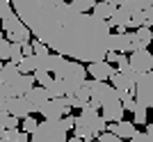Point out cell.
<instances>
[{
	"instance_id": "obj_10",
	"label": "cell",
	"mask_w": 153,
	"mask_h": 142,
	"mask_svg": "<svg viewBox=\"0 0 153 142\" xmlns=\"http://www.w3.org/2000/svg\"><path fill=\"white\" fill-rule=\"evenodd\" d=\"M137 71H133V67H128L123 71H114L112 78H110V83L114 85L119 92H133L135 90V83H137Z\"/></svg>"
},
{
	"instance_id": "obj_28",
	"label": "cell",
	"mask_w": 153,
	"mask_h": 142,
	"mask_svg": "<svg viewBox=\"0 0 153 142\" xmlns=\"http://www.w3.org/2000/svg\"><path fill=\"white\" fill-rule=\"evenodd\" d=\"M30 44H32L34 55H48V53H51V48H48L44 41H39V39H30Z\"/></svg>"
},
{
	"instance_id": "obj_2",
	"label": "cell",
	"mask_w": 153,
	"mask_h": 142,
	"mask_svg": "<svg viewBox=\"0 0 153 142\" xmlns=\"http://www.w3.org/2000/svg\"><path fill=\"white\" fill-rule=\"evenodd\" d=\"M89 101L101 110V115L105 117V122H119L126 115V108L121 103L119 90L114 85H110L108 80H89Z\"/></svg>"
},
{
	"instance_id": "obj_4",
	"label": "cell",
	"mask_w": 153,
	"mask_h": 142,
	"mask_svg": "<svg viewBox=\"0 0 153 142\" xmlns=\"http://www.w3.org/2000/svg\"><path fill=\"white\" fill-rule=\"evenodd\" d=\"M103 131H108L105 117L98 112V108H96L91 101H87V103L80 108V115H76V126H73L71 133L78 135V138H82L85 142H94Z\"/></svg>"
},
{
	"instance_id": "obj_31",
	"label": "cell",
	"mask_w": 153,
	"mask_h": 142,
	"mask_svg": "<svg viewBox=\"0 0 153 142\" xmlns=\"http://www.w3.org/2000/svg\"><path fill=\"white\" fill-rule=\"evenodd\" d=\"M27 140H30V133H25L23 129L16 131V142H27Z\"/></svg>"
},
{
	"instance_id": "obj_21",
	"label": "cell",
	"mask_w": 153,
	"mask_h": 142,
	"mask_svg": "<svg viewBox=\"0 0 153 142\" xmlns=\"http://www.w3.org/2000/svg\"><path fill=\"white\" fill-rule=\"evenodd\" d=\"M149 108L146 105H142V103H137V101H135V108H133V122L137 124V126H144V124L149 122Z\"/></svg>"
},
{
	"instance_id": "obj_8",
	"label": "cell",
	"mask_w": 153,
	"mask_h": 142,
	"mask_svg": "<svg viewBox=\"0 0 153 142\" xmlns=\"http://www.w3.org/2000/svg\"><path fill=\"white\" fill-rule=\"evenodd\" d=\"M108 46L110 51H119V53H126V55H130L133 51H137L140 46H137V39H135V30H117V32L110 34L108 39Z\"/></svg>"
},
{
	"instance_id": "obj_6",
	"label": "cell",
	"mask_w": 153,
	"mask_h": 142,
	"mask_svg": "<svg viewBox=\"0 0 153 142\" xmlns=\"http://www.w3.org/2000/svg\"><path fill=\"white\" fill-rule=\"evenodd\" d=\"M2 21V30H5V37L9 39V41H16V44H25V41H30L32 39V32H30V28L21 21V16L16 12L12 14H7L5 19H0Z\"/></svg>"
},
{
	"instance_id": "obj_17",
	"label": "cell",
	"mask_w": 153,
	"mask_h": 142,
	"mask_svg": "<svg viewBox=\"0 0 153 142\" xmlns=\"http://www.w3.org/2000/svg\"><path fill=\"white\" fill-rule=\"evenodd\" d=\"M130 19H133V14L128 12V9H123V7H117L114 14L110 16V25L117 28V30L121 32V30H128V25H130Z\"/></svg>"
},
{
	"instance_id": "obj_29",
	"label": "cell",
	"mask_w": 153,
	"mask_h": 142,
	"mask_svg": "<svg viewBox=\"0 0 153 142\" xmlns=\"http://www.w3.org/2000/svg\"><path fill=\"white\" fill-rule=\"evenodd\" d=\"M94 142H126V140H123V138H119V135H114L112 131H103V133L96 138Z\"/></svg>"
},
{
	"instance_id": "obj_38",
	"label": "cell",
	"mask_w": 153,
	"mask_h": 142,
	"mask_svg": "<svg viewBox=\"0 0 153 142\" xmlns=\"http://www.w3.org/2000/svg\"><path fill=\"white\" fill-rule=\"evenodd\" d=\"M146 2V7H153V0H144Z\"/></svg>"
},
{
	"instance_id": "obj_35",
	"label": "cell",
	"mask_w": 153,
	"mask_h": 142,
	"mask_svg": "<svg viewBox=\"0 0 153 142\" xmlns=\"http://www.w3.org/2000/svg\"><path fill=\"white\" fill-rule=\"evenodd\" d=\"M146 142H153V124H146Z\"/></svg>"
},
{
	"instance_id": "obj_32",
	"label": "cell",
	"mask_w": 153,
	"mask_h": 142,
	"mask_svg": "<svg viewBox=\"0 0 153 142\" xmlns=\"http://www.w3.org/2000/svg\"><path fill=\"white\" fill-rule=\"evenodd\" d=\"M144 16H146V25H153V7L144 9Z\"/></svg>"
},
{
	"instance_id": "obj_36",
	"label": "cell",
	"mask_w": 153,
	"mask_h": 142,
	"mask_svg": "<svg viewBox=\"0 0 153 142\" xmlns=\"http://www.w3.org/2000/svg\"><path fill=\"white\" fill-rule=\"evenodd\" d=\"M110 5H114V7H121V5H126V2H130V0H108Z\"/></svg>"
},
{
	"instance_id": "obj_39",
	"label": "cell",
	"mask_w": 153,
	"mask_h": 142,
	"mask_svg": "<svg viewBox=\"0 0 153 142\" xmlns=\"http://www.w3.org/2000/svg\"><path fill=\"white\" fill-rule=\"evenodd\" d=\"M2 64H5V62H2V60H0V69H2Z\"/></svg>"
},
{
	"instance_id": "obj_41",
	"label": "cell",
	"mask_w": 153,
	"mask_h": 142,
	"mask_svg": "<svg viewBox=\"0 0 153 142\" xmlns=\"http://www.w3.org/2000/svg\"><path fill=\"white\" fill-rule=\"evenodd\" d=\"M151 112H153V110H151Z\"/></svg>"
},
{
	"instance_id": "obj_16",
	"label": "cell",
	"mask_w": 153,
	"mask_h": 142,
	"mask_svg": "<svg viewBox=\"0 0 153 142\" xmlns=\"http://www.w3.org/2000/svg\"><path fill=\"white\" fill-rule=\"evenodd\" d=\"M0 85H2V83H0ZM34 85H37V80H34V76H32V73H21L14 83H9V87L14 90V94H16V96H23V94H25L30 87H34Z\"/></svg>"
},
{
	"instance_id": "obj_30",
	"label": "cell",
	"mask_w": 153,
	"mask_h": 142,
	"mask_svg": "<svg viewBox=\"0 0 153 142\" xmlns=\"http://www.w3.org/2000/svg\"><path fill=\"white\" fill-rule=\"evenodd\" d=\"M12 12H14L12 0H0V19H5L7 14H12Z\"/></svg>"
},
{
	"instance_id": "obj_3",
	"label": "cell",
	"mask_w": 153,
	"mask_h": 142,
	"mask_svg": "<svg viewBox=\"0 0 153 142\" xmlns=\"http://www.w3.org/2000/svg\"><path fill=\"white\" fill-rule=\"evenodd\" d=\"M53 76L59 80L64 90V96H71L78 87H82L85 80H87V67L78 60H66L64 55L57 53V60H55V69H53Z\"/></svg>"
},
{
	"instance_id": "obj_22",
	"label": "cell",
	"mask_w": 153,
	"mask_h": 142,
	"mask_svg": "<svg viewBox=\"0 0 153 142\" xmlns=\"http://www.w3.org/2000/svg\"><path fill=\"white\" fill-rule=\"evenodd\" d=\"M34 69H37L34 53H32V55H23V60L19 62V71H21V73H34Z\"/></svg>"
},
{
	"instance_id": "obj_13",
	"label": "cell",
	"mask_w": 153,
	"mask_h": 142,
	"mask_svg": "<svg viewBox=\"0 0 153 142\" xmlns=\"http://www.w3.org/2000/svg\"><path fill=\"white\" fill-rule=\"evenodd\" d=\"M87 73H89L94 80H110L112 73H114V67H112V62H108V60H96V62H89Z\"/></svg>"
},
{
	"instance_id": "obj_19",
	"label": "cell",
	"mask_w": 153,
	"mask_h": 142,
	"mask_svg": "<svg viewBox=\"0 0 153 142\" xmlns=\"http://www.w3.org/2000/svg\"><path fill=\"white\" fill-rule=\"evenodd\" d=\"M114 9H117V7L110 5L108 0H98V2H94V7H91V14H94V16H98V19L110 21V16L114 14Z\"/></svg>"
},
{
	"instance_id": "obj_15",
	"label": "cell",
	"mask_w": 153,
	"mask_h": 142,
	"mask_svg": "<svg viewBox=\"0 0 153 142\" xmlns=\"http://www.w3.org/2000/svg\"><path fill=\"white\" fill-rule=\"evenodd\" d=\"M108 131H112L114 135L123 138V140H130V138L137 133V126H135V122L119 119V122H110V124H108Z\"/></svg>"
},
{
	"instance_id": "obj_23",
	"label": "cell",
	"mask_w": 153,
	"mask_h": 142,
	"mask_svg": "<svg viewBox=\"0 0 153 142\" xmlns=\"http://www.w3.org/2000/svg\"><path fill=\"white\" fill-rule=\"evenodd\" d=\"M71 7L76 12H82V14H89L91 7H94V0H71Z\"/></svg>"
},
{
	"instance_id": "obj_18",
	"label": "cell",
	"mask_w": 153,
	"mask_h": 142,
	"mask_svg": "<svg viewBox=\"0 0 153 142\" xmlns=\"http://www.w3.org/2000/svg\"><path fill=\"white\" fill-rule=\"evenodd\" d=\"M19 76H21V71H19V64H16V62H5L2 69H0V83L2 85L14 83Z\"/></svg>"
},
{
	"instance_id": "obj_1",
	"label": "cell",
	"mask_w": 153,
	"mask_h": 142,
	"mask_svg": "<svg viewBox=\"0 0 153 142\" xmlns=\"http://www.w3.org/2000/svg\"><path fill=\"white\" fill-rule=\"evenodd\" d=\"M12 5L32 37L44 41L53 53L78 62L105 60L112 34L110 21L91 12H76L66 0H12Z\"/></svg>"
},
{
	"instance_id": "obj_27",
	"label": "cell",
	"mask_w": 153,
	"mask_h": 142,
	"mask_svg": "<svg viewBox=\"0 0 153 142\" xmlns=\"http://www.w3.org/2000/svg\"><path fill=\"white\" fill-rule=\"evenodd\" d=\"M16 131L19 129H5V126H0V142H16Z\"/></svg>"
},
{
	"instance_id": "obj_37",
	"label": "cell",
	"mask_w": 153,
	"mask_h": 142,
	"mask_svg": "<svg viewBox=\"0 0 153 142\" xmlns=\"http://www.w3.org/2000/svg\"><path fill=\"white\" fill-rule=\"evenodd\" d=\"M5 39H7V37H5V30H0V44H2Z\"/></svg>"
},
{
	"instance_id": "obj_20",
	"label": "cell",
	"mask_w": 153,
	"mask_h": 142,
	"mask_svg": "<svg viewBox=\"0 0 153 142\" xmlns=\"http://www.w3.org/2000/svg\"><path fill=\"white\" fill-rule=\"evenodd\" d=\"M135 39H137V46L140 48H149L153 41V32H151V25H142L135 30Z\"/></svg>"
},
{
	"instance_id": "obj_24",
	"label": "cell",
	"mask_w": 153,
	"mask_h": 142,
	"mask_svg": "<svg viewBox=\"0 0 153 142\" xmlns=\"http://www.w3.org/2000/svg\"><path fill=\"white\" fill-rule=\"evenodd\" d=\"M21 60H23V48H21V44L12 41V46H9V62H16V64H19Z\"/></svg>"
},
{
	"instance_id": "obj_25",
	"label": "cell",
	"mask_w": 153,
	"mask_h": 142,
	"mask_svg": "<svg viewBox=\"0 0 153 142\" xmlns=\"http://www.w3.org/2000/svg\"><path fill=\"white\" fill-rule=\"evenodd\" d=\"M37 126H39V122H37V119H34L32 115H27L25 119H21V129L25 131V133H30V135L34 133V131H37Z\"/></svg>"
},
{
	"instance_id": "obj_33",
	"label": "cell",
	"mask_w": 153,
	"mask_h": 142,
	"mask_svg": "<svg viewBox=\"0 0 153 142\" xmlns=\"http://www.w3.org/2000/svg\"><path fill=\"white\" fill-rule=\"evenodd\" d=\"M130 142H146V133H140V131H137V133L130 138Z\"/></svg>"
},
{
	"instance_id": "obj_40",
	"label": "cell",
	"mask_w": 153,
	"mask_h": 142,
	"mask_svg": "<svg viewBox=\"0 0 153 142\" xmlns=\"http://www.w3.org/2000/svg\"><path fill=\"white\" fill-rule=\"evenodd\" d=\"M151 32H153V25H151ZM151 46H153V41H151Z\"/></svg>"
},
{
	"instance_id": "obj_34",
	"label": "cell",
	"mask_w": 153,
	"mask_h": 142,
	"mask_svg": "<svg viewBox=\"0 0 153 142\" xmlns=\"http://www.w3.org/2000/svg\"><path fill=\"white\" fill-rule=\"evenodd\" d=\"M21 48H23V55H32V53H34V51H32V44H30V41L21 44Z\"/></svg>"
},
{
	"instance_id": "obj_14",
	"label": "cell",
	"mask_w": 153,
	"mask_h": 142,
	"mask_svg": "<svg viewBox=\"0 0 153 142\" xmlns=\"http://www.w3.org/2000/svg\"><path fill=\"white\" fill-rule=\"evenodd\" d=\"M5 105H7V110H9V115L19 117V119H25L27 115H32V108H30L25 96H12Z\"/></svg>"
},
{
	"instance_id": "obj_26",
	"label": "cell",
	"mask_w": 153,
	"mask_h": 142,
	"mask_svg": "<svg viewBox=\"0 0 153 142\" xmlns=\"http://www.w3.org/2000/svg\"><path fill=\"white\" fill-rule=\"evenodd\" d=\"M142 25H146V16H144V9L142 12H135L133 14V19H130V30H137V28H142Z\"/></svg>"
},
{
	"instance_id": "obj_5",
	"label": "cell",
	"mask_w": 153,
	"mask_h": 142,
	"mask_svg": "<svg viewBox=\"0 0 153 142\" xmlns=\"http://www.w3.org/2000/svg\"><path fill=\"white\" fill-rule=\"evenodd\" d=\"M69 131L62 119H44L39 122L37 131L30 135V142H66Z\"/></svg>"
},
{
	"instance_id": "obj_12",
	"label": "cell",
	"mask_w": 153,
	"mask_h": 142,
	"mask_svg": "<svg viewBox=\"0 0 153 142\" xmlns=\"http://www.w3.org/2000/svg\"><path fill=\"white\" fill-rule=\"evenodd\" d=\"M23 96L27 99V103H30V108H32V115H34V112H39V110L44 108V103L48 99H53V94L46 90L44 85H34V87H30Z\"/></svg>"
},
{
	"instance_id": "obj_9",
	"label": "cell",
	"mask_w": 153,
	"mask_h": 142,
	"mask_svg": "<svg viewBox=\"0 0 153 142\" xmlns=\"http://www.w3.org/2000/svg\"><path fill=\"white\" fill-rule=\"evenodd\" d=\"M71 105L66 96H53L44 103V108L39 110V115H44V119H62L64 115H71Z\"/></svg>"
},
{
	"instance_id": "obj_11",
	"label": "cell",
	"mask_w": 153,
	"mask_h": 142,
	"mask_svg": "<svg viewBox=\"0 0 153 142\" xmlns=\"http://www.w3.org/2000/svg\"><path fill=\"white\" fill-rule=\"evenodd\" d=\"M128 60H130L133 71H137V73H146V71L153 69V53L149 51V48H137V51H133L128 55Z\"/></svg>"
},
{
	"instance_id": "obj_7",
	"label": "cell",
	"mask_w": 153,
	"mask_h": 142,
	"mask_svg": "<svg viewBox=\"0 0 153 142\" xmlns=\"http://www.w3.org/2000/svg\"><path fill=\"white\" fill-rule=\"evenodd\" d=\"M133 94H135L137 103H142V105H146L149 110H153V71H146V73L137 76Z\"/></svg>"
}]
</instances>
